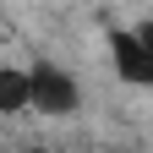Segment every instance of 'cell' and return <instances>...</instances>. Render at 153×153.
I'll return each instance as SVG.
<instances>
[{"instance_id": "obj_3", "label": "cell", "mask_w": 153, "mask_h": 153, "mask_svg": "<svg viewBox=\"0 0 153 153\" xmlns=\"http://www.w3.org/2000/svg\"><path fill=\"white\" fill-rule=\"evenodd\" d=\"M16 109H27V71L0 66V115H16Z\"/></svg>"}, {"instance_id": "obj_1", "label": "cell", "mask_w": 153, "mask_h": 153, "mask_svg": "<svg viewBox=\"0 0 153 153\" xmlns=\"http://www.w3.org/2000/svg\"><path fill=\"white\" fill-rule=\"evenodd\" d=\"M27 104L44 109V115H71L76 104H82V93H76V82L60 66H33L27 71Z\"/></svg>"}, {"instance_id": "obj_4", "label": "cell", "mask_w": 153, "mask_h": 153, "mask_svg": "<svg viewBox=\"0 0 153 153\" xmlns=\"http://www.w3.org/2000/svg\"><path fill=\"white\" fill-rule=\"evenodd\" d=\"M131 38H137L142 49H153V16H148V22H137V27H131Z\"/></svg>"}, {"instance_id": "obj_2", "label": "cell", "mask_w": 153, "mask_h": 153, "mask_svg": "<svg viewBox=\"0 0 153 153\" xmlns=\"http://www.w3.org/2000/svg\"><path fill=\"white\" fill-rule=\"evenodd\" d=\"M109 49H115V71H120V82L131 88H153V49H142L131 27H115L109 33Z\"/></svg>"}]
</instances>
